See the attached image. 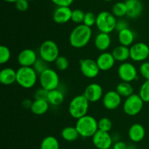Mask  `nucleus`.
Returning a JSON list of instances; mask_svg holds the SVG:
<instances>
[{
  "label": "nucleus",
  "mask_w": 149,
  "mask_h": 149,
  "mask_svg": "<svg viewBox=\"0 0 149 149\" xmlns=\"http://www.w3.org/2000/svg\"><path fill=\"white\" fill-rule=\"evenodd\" d=\"M92 37V28L81 23L76 26L70 33L69 43L73 48L79 49L88 45Z\"/></svg>",
  "instance_id": "obj_1"
},
{
  "label": "nucleus",
  "mask_w": 149,
  "mask_h": 149,
  "mask_svg": "<svg viewBox=\"0 0 149 149\" xmlns=\"http://www.w3.org/2000/svg\"><path fill=\"white\" fill-rule=\"evenodd\" d=\"M39 81V74L33 67H20L17 70L16 83L25 89H32Z\"/></svg>",
  "instance_id": "obj_2"
},
{
  "label": "nucleus",
  "mask_w": 149,
  "mask_h": 149,
  "mask_svg": "<svg viewBox=\"0 0 149 149\" xmlns=\"http://www.w3.org/2000/svg\"><path fill=\"white\" fill-rule=\"evenodd\" d=\"M75 127L82 137H92L98 130L97 120L93 115L87 114L77 120Z\"/></svg>",
  "instance_id": "obj_3"
},
{
  "label": "nucleus",
  "mask_w": 149,
  "mask_h": 149,
  "mask_svg": "<svg viewBox=\"0 0 149 149\" xmlns=\"http://www.w3.org/2000/svg\"><path fill=\"white\" fill-rule=\"evenodd\" d=\"M90 103L84 94L75 96L68 105V112L74 119H79L87 114Z\"/></svg>",
  "instance_id": "obj_4"
},
{
  "label": "nucleus",
  "mask_w": 149,
  "mask_h": 149,
  "mask_svg": "<svg viewBox=\"0 0 149 149\" xmlns=\"http://www.w3.org/2000/svg\"><path fill=\"white\" fill-rule=\"evenodd\" d=\"M117 19L109 11H102L97 15L95 26L100 32L111 34L116 29Z\"/></svg>",
  "instance_id": "obj_5"
},
{
  "label": "nucleus",
  "mask_w": 149,
  "mask_h": 149,
  "mask_svg": "<svg viewBox=\"0 0 149 149\" xmlns=\"http://www.w3.org/2000/svg\"><path fill=\"white\" fill-rule=\"evenodd\" d=\"M39 58L50 64L55 62L60 56V49L58 45L52 39H47L41 44L39 48Z\"/></svg>",
  "instance_id": "obj_6"
},
{
  "label": "nucleus",
  "mask_w": 149,
  "mask_h": 149,
  "mask_svg": "<svg viewBox=\"0 0 149 149\" xmlns=\"http://www.w3.org/2000/svg\"><path fill=\"white\" fill-rule=\"evenodd\" d=\"M39 82L41 87L49 91L59 88L60 77L55 70L49 67L39 74Z\"/></svg>",
  "instance_id": "obj_7"
},
{
  "label": "nucleus",
  "mask_w": 149,
  "mask_h": 149,
  "mask_svg": "<svg viewBox=\"0 0 149 149\" xmlns=\"http://www.w3.org/2000/svg\"><path fill=\"white\" fill-rule=\"evenodd\" d=\"M144 102L138 93L132 94L125 98L123 102V110L129 116H135L139 114L143 108Z\"/></svg>",
  "instance_id": "obj_8"
},
{
  "label": "nucleus",
  "mask_w": 149,
  "mask_h": 149,
  "mask_svg": "<svg viewBox=\"0 0 149 149\" xmlns=\"http://www.w3.org/2000/svg\"><path fill=\"white\" fill-rule=\"evenodd\" d=\"M117 73L122 81L132 83L138 79V72L136 67L129 61L121 63L118 67Z\"/></svg>",
  "instance_id": "obj_9"
},
{
  "label": "nucleus",
  "mask_w": 149,
  "mask_h": 149,
  "mask_svg": "<svg viewBox=\"0 0 149 149\" xmlns=\"http://www.w3.org/2000/svg\"><path fill=\"white\" fill-rule=\"evenodd\" d=\"M130 54L134 62H144L148 58L149 46L145 42H135L130 47Z\"/></svg>",
  "instance_id": "obj_10"
},
{
  "label": "nucleus",
  "mask_w": 149,
  "mask_h": 149,
  "mask_svg": "<svg viewBox=\"0 0 149 149\" xmlns=\"http://www.w3.org/2000/svg\"><path fill=\"white\" fill-rule=\"evenodd\" d=\"M79 66L81 74L87 78H95L98 75L100 72L96 60H93L92 58L81 59L79 61Z\"/></svg>",
  "instance_id": "obj_11"
},
{
  "label": "nucleus",
  "mask_w": 149,
  "mask_h": 149,
  "mask_svg": "<svg viewBox=\"0 0 149 149\" xmlns=\"http://www.w3.org/2000/svg\"><path fill=\"white\" fill-rule=\"evenodd\" d=\"M92 140L97 149H109L113 144V137L110 133L99 129L92 137Z\"/></svg>",
  "instance_id": "obj_12"
},
{
  "label": "nucleus",
  "mask_w": 149,
  "mask_h": 149,
  "mask_svg": "<svg viewBox=\"0 0 149 149\" xmlns=\"http://www.w3.org/2000/svg\"><path fill=\"white\" fill-rule=\"evenodd\" d=\"M122 97L116 92V90L108 91L104 93L102 99L103 105L106 110H114L122 104Z\"/></svg>",
  "instance_id": "obj_13"
},
{
  "label": "nucleus",
  "mask_w": 149,
  "mask_h": 149,
  "mask_svg": "<svg viewBox=\"0 0 149 149\" xmlns=\"http://www.w3.org/2000/svg\"><path fill=\"white\" fill-rule=\"evenodd\" d=\"M83 94L90 102H97L103 99L104 93L103 87L99 83H92L85 88Z\"/></svg>",
  "instance_id": "obj_14"
},
{
  "label": "nucleus",
  "mask_w": 149,
  "mask_h": 149,
  "mask_svg": "<svg viewBox=\"0 0 149 149\" xmlns=\"http://www.w3.org/2000/svg\"><path fill=\"white\" fill-rule=\"evenodd\" d=\"M38 56L36 51L31 48L23 49L17 55V62L20 67H33L37 61Z\"/></svg>",
  "instance_id": "obj_15"
},
{
  "label": "nucleus",
  "mask_w": 149,
  "mask_h": 149,
  "mask_svg": "<svg viewBox=\"0 0 149 149\" xmlns=\"http://www.w3.org/2000/svg\"><path fill=\"white\" fill-rule=\"evenodd\" d=\"M71 14L70 7H57L52 13V19L58 24H65L71 20Z\"/></svg>",
  "instance_id": "obj_16"
},
{
  "label": "nucleus",
  "mask_w": 149,
  "mask_h": 149,
  "mask_svg": "<svg viewBox=\"0 0 149 149\" xmlns=\"http://www.w3.org/2000/svg\"><path fill=\"white\" fill-rule=\"evenodd\" d=\"M114 57L112 55L111 53L107 52H102L97 57L96 59V62H97V65H98L99 69L100 71H109V70H111L115 65V62H116Z\"/></svg>",
  "instance_id": "obj_17"
},
{
  "label": "nucleus",
  "mask_w": 149,
  "mask_h": 149,
  "mask_svg": "<svg viewBox=\"0 0 149 149\" xmlns=\"http://www.w3.org/2000/svg\"><path fill=\"white\" fill-rule=\"evenodd\" d=\"M146 136V129L142 124L135 123L130 126L128 130V137L131 141L139 143L142 141Z\"/></svg>",
  "instance_id": "obj_18"
},
{
  "label": "nucleus",
  "mask_w": 149,
  "mask_h": 149,
  "mask_svg": "<svg viewBox=\"0 0 149 149\" xmlns=\"http://www.w3.org/2000/svg\"><path fill=\"white\" fill-rule=\"evenodd\" d=\"M94 45L96 49L101 52L107 51L111 45V37L110 34L99 32L94 39Z\"/></svg>",
  "instance_id": "obj_19"
},
{
  "label": "nucleus",
  "mask_w": 149,
  "mask_h": 149,
  "mask_svg": "<svg viewBox=\"0 0 149 149\" xmlns=\"http://www.w3.org/2000/svg\"><path fill=\"white\" fill-rule=\"evenodd\" d=\"M125 4L127 5V16L130 18L135 19L139 17L143 13V6L141 1L136 0H126Z\"/></svg>",
  "instance_id": "obj_20"
},
{
  "label": "nucleus",
  "mask_w": 149,
  "mask_h": 149,
  "mask_svg": "<svg viewBox=\"0 0 149 149\" xmlns=\"http://www.w3.org/2000/svg\"><path fill=\"white\" fill-rule=\"evenodd\" d=\"M17 70L12 67H4L0 72V82L4 86H10L16 82Z\"/></svg>",
  "instance_id": "obj_21"
},
{
  "label": "nucleus",
  "mask_w": 149,
  "mask_h": 149,
  "mask_svg": "<svg viewBox=\"0 0 149 149\" xmlns=\"http://www.w3.org/2000/svg\"><path fill=\"white\" fill-rule=\"evenodd\" d=\"M117 37L120 45L130 48L134 44L135 35L133 31L131 30L130 28H127L118 32Z\"/></svg>",
  "instance_id": "obj_22"
},
{
  "label": "nucleus",
  "mask_w": 149,
  "mask_h": 149,
  "mask_svg": "<svg viewBox=\"0 0 149 149\" xmlns=\"http://www.w3.org/2000/svg\"><path fill=\"white\" fill-rule=\"evenodd\" d=\"M111 53L114 57L115 60L121 63L127 61V60L130 58V48L122 45L115 47L112 51Z\"/></svg>",
  "instance_id": "obj_23"
},
{
  "label": "nucleus",
  "mask_w": 149,
  "mask_h": 149,
  "mask_svg": "<svg viewBox=\"0 0 149 149\" xmlns=\"http://www.w3.org/2000/svg\"><path fill=\"white\" fill-rule=\"evenodd\" d=\"M49 105H50L46 99H34L30 110L34 115H42L47 112Z\"/></svg>",
  "instance_id": "obj_24"
},
{
  "label": "nucleus",
  "mask_w": 149,
  "mask_h": 149,
  "mask_svg": "<svg viewBox=\"0 0 149 149\" xmlns=\"http://www.w3.org/2000/svg\"><path fill=\"white\" fill-rule=\"evenodd\" d=\"M65 99V95L64 93L59 89H54V90L49 91L48 92L47 99L49 105L52 106H59Z\"/></svg>",
  "instance_id": "obj_25"
},
{
  "label": "nucleus",
  "mask_w": 149,
  "mask_h": 149,
  "mask_svg": "<svg viewBox=\"0 0 149 149\" xmlns=\"http://www.w3.org/2000/svg\"><path fill=\"white\" fill-rule=\"evenodd\" d=\"M78 131L75 127L68 126L63 128L61 131V137L64 140L68 142H73L77 140L79 137Z\"/></svg>",
  "instance_id": "obj_26"
},
{
  "label": "nucleus",
  "mask_w": 149,
  "mask_h": 149,
  "mask_svg": "<svg viewBox=\"0 0 149 149\" xmlns=\"http://www.w3.org/2000/svg\"><path fill=\"white\" fill-rule=\"evenodd\" d=\"M116 91L122 97L127 98L134 93V88L131 83L122 81L116 86Z\"/></svg>",
  "instance_id": "obj_27"
},
{
  "label": "nucleus",
  "mask_w": 149,
  "mask_h": 149,
  "mask_svg": "<svg viewBox=\"0 0 149 149\" xmlns=\"http://www.w3.org/2000/svg\"><path fill=\"white\" fill-rule=\"evenodd\" d=\"M40 149H60L59 142L54 136H47L41 143Z\"/></svg>",
  "instance_id": "obj_28"
},
{
  "label": "nucleus",
  "mask_w": 149,
  "mask_h": 149,
  "mask_svg": "<svg viewBox=\"0 0 149 149\" xmlns=\"http://www.w3.org/2000/svg\"><path fill=\"white\" fill-rule=\"evenodd\" d=\"M127 5L125 2L118 1V2L115 3L112 7L111 13L116 18H122L124 16L127 15Z\"/></svg>",
  "instance_id": "obj_29"
},
{
  "label": "nucleus",
  "mask_w": 149,
  "mask_h": 149,
  "mask_svg": "<svg viewBox=\"0 0 149 149\" xmlns=\"http://www.w3.org/2000/svg\"><path fill=\"white\" fill-rule=\"evenodd\" d=\"M138 94L143 100L144 102L148 103L149 102V80H146L142 85L141 86L139 89Z\"/></svg>",
  "instance_id": "obj_30"
},
{
  "label": "nucleus",
  "mask_w": 149,
  "mask_h": 149,
  "mask_svg": "<svg viewBox=\"0 0 149 149\" xmlns=\"http://www.w3.org/2000/svg\"><path fill=\"white\" fill-rule=\"evenodd\" d=\"M97 124H98V129L104 131H109L111 130L113 124L112 121L110 118L107 117H103L100 118L99 121H97Z\"/></svg>",
  "instance_id": "obj_31"
},
{
  "label": "nucleus",
  "mask_w": 149,
  "mask_h": 149,
  "mask_svg": "<svg viewBox=\"0 0 149 149\" xmlns=\"http://www.w3.org/2000/svg\"><path fill=\"white\" fill-rule=\"evenodd\" d=\"M54 63L56 69L59 71H65L69 67V61L66 57L63 56H60Z\"/></svg>",
  "instance_id": "obj_32"
},
{
  "label": "nucleus",
  "mask_w": 149,
  "mask_h": 149,
  "mask_svg": "<svg viewBox=\"0 0 149 149\" xmlns=\"http://www.w3.org/2000/svg\"><path fill=\"white\" fill-rule=\"evenodd\" d=\"M11 58V51L6 45L0 47V64H4L8 62Z\"/></svg>",
  "instance_id": "obj_33"
},
{
  "label": "nucleus",
  "mask_w": 149,
  "mask_h": 149,
  "mask_svg": "<svg viewBox=\"0 0 149 149\" xmlns=\"http://www.w3.org/2000/svg\"><path fill=\"white\" fill-rule=\"evenodd\" d=\"M84 15L85 13L80 9H75L72 10V14H71V21L76 24H81L83 23L84 20Z\"/></svg>",
  "instance_id": "obj_34"
},
{
  "label": "nucleus",
  "mask_w": 149,
  "mask_h": 149,
  "mask_svg": "<svg viewBox=\"0 0 149 149\" xmlns=\"http://www.w3.org/2000/svg\"><path fill=\"white\" fill-rule=\"evenodd\" d=\"M48 64H48L47 61H45V60H43L41 58H38L37 61H36L34 65L33 66V68L34 69L35 71L38 73V74H39L42 72H43L45 71V70H46L47 69L49 68Z\"/></svg>",
  "instance_id": "obj_35"
},
{
  "label": "nucleus",
  "mask_w": 149,
  "mask_h": 149,
  "mask_svg": "<svg viewBox=\"0 0 149 149\" xmlns=\"http://www.w3.org/2000/svg\"><path fill=\"white\" fill-rule=\"evenodd\" d=\"M96 18H97V15H95L93 13H92V12H87V13H85L84 20H83V24L92 28L93 26L95 25Z\"/></svg>",
  "instance_id": "obj_36"
},
{
  "label": "nucleus",
  "mask_w": 149,
  "mask_h": 149,
  "mask_svg": "<svg viewBox=\"0 0 149 149\" xmlns=\"http://www.w3.org/2000/svg\"><path fill=\"white\" fill-rule=\"evenodd\" d=\"M139 72L141 75L145 80H149V61H146L141 63L139 67Z\"/></svg>",
  "instance_id": "obj_37"
},
{
  "label": "nucleus",
  "mask_w": 149,
  "mask_h": 149,
  "mask_svg": "<svg viewBox=\"0 0 149 149\" xmlns=\"http://www.w3.org/2000/svg\"><path fill=\"white\" fill-rule=\"evenodd\" d=\"M48 92L49 91L46 90L44 88L41 87L38 89L37 90L35 91L34 93V98L35 99H47Z\"/></svg>",
  "instance_id": "obj_38"
},
{
  "label": "nucleus",
  "mask_w": 149,
  "mask_h": 149,
  "mask_svg": "<svg viewBox=\"0 0 149 149\" xmlns=\"http://www.w3.org/2000/svg\"><path fill=\"white\" fill-rule=\"evenodd\" d=\"M15 4L16 9L20 12L26 11L29 7V1L28 0H18Z\"/></svg>",
  "instance_id": "obj_39"
},
{
  "label": "nucleus",
  "mask_w": 149,
  "mask_h": 149,
  "mask_svg": "<svg viewBox=\"0 0 149 149\" xmlns=\"http://www.w3.org/2000/svg\"><path fill=\"white\" fill-rule=\"evenodd\" d=\"M129 28V23L125 19L120 18L119 20H117V23L116 25V29L115 31H116L117 32H120V31L123 30V29H127Z\"/></svg>",
  "instance_id": "obj_40"
},
{
  "label": "nucleus",
  "mask_w": 149,
  "mask_h": 149,
  "mask_svg": "<svg viewBox=\"0 0 149 149\" xmlns=\"http://www.w3.org/2000/svg\"><path fill=\"white\" fill-rule=\"evenodd\" d=\"M57 7H70L74 2V0H51Z\"/></svg>",
  "instance_id": "obj_41"
},
{
  "label": "nucleus",
  "mask_w": 149,
  "mask_h": 149,
  "mask_svg": "<svg viewBox=\"0 0 149 149\" xmlns=\"http://www.w3.org/2000/svg\"><path fill=\"white\" fill-rule=\"evenodd\" d=\"M113 149H128V145L123 141H117L113 144Z\"/></svg>",
  "instance_id": "obj_42"
},
{
  "label": "nucleus",
  "mask_w": 149,
  "mask_h": 149,
  "mask_svg": "<svg viewBox=\"0 0 149 149\" xmlns=\"http://www.w3.org/2000/svg\"><path fill=\"white\" fill-rule=\"evenodd\" d=\"M32 103H33V101H31L29 99H23V102H22V105L24 108L26 109H31V107Z\"/></svg>",
  "instance_id": "obj_43"
},
{
  "label": "nucleus",
  "mask_w": 149,
  "mask_h": 149,
  "mask_svg": "<svg viewBox=\"0 0 149 149\" xmlns=\"http://www.w3.org/2000/svg\"><path fill=\"white\" fill-rule=\"evenodd\" d=\"M4 1L7 3H15L16 1H17L18 0H4Z\"/></svg>",
  "instance_id": "obj_44"
},
{
  "label": "nucleus",
  "mask_w": 149,
  "mask_h": 149,
  "mask_svg": "<svg viewBox=\"0 0 149 149\" xmlns=\"http://www.w3.org/2000/svg\"><path fill=\"white\" fill-rule=\"evenodd\" d=\"M103 1H112V0H103Z\"/></svg>",
  "instance_id": "obj_45"
},
{
  "label": "nucleus",
  "mask_w": 149,
  "mask_h": 149,
  "mask_svg": "<svg viewBox=\"0 0 149 149\" xmlns=\"http://www.w3.org/2000/svg\"><path fill=\"white\" fill-rule=\"evenodd\" d=\"M29 1H33V0H28Z\"/></svg>",
  "instance_id": "obj_46"
},
{
  "label": "nucleus",
  "mask_w": 149,
  "mask_h": 149,
  "mask_svg": "<svg viewBox=\"0 0 149 149\" xmlns=\"http://www.w3.org/2000/svg\"><path fill=\"white\" fill-rule=\"evenodd\" d=\"M148 61H149V56H148Z\"/></svg>",
  "instance_id": "obj_47"
},
{
  "label": "nucleus",
  "mask_w": 149,
  "mask_h": 149,
  "mask_svg": "<svg viewBox=\"0 0 149 149\" xmlns=\"http://www.w3.org/2000/svg\"><path fill=\"white\" fill-rule=\"evenodd\" d=\"M136 1H141V0H136Z\"/></svg>",
  "instance_id": "obj_48"
},
{
  "label": "nucleus",
  "mask_w": 149,
  "mask_h": 149,
  "mask_svg": "<svg viewBox=\"0 0 149 149\" xmlns=\"http://www.w3.org/2000/svg\"><path fill=\"white\" fill-rule=\"evenodd\" d=\"M109 149H113V148H109Z\"/></svg>",
  "instance_id": "obj_49"
},
{
  "label": "nucleus",
  "mask_w": 149,
  "mask_h": 149,
  "mask_svg": "<svg viewBox=\"0 0 149 149\" xmlns=\"http://www.w3.org/2000/svg\"><path fill=\"white\" fill-rule=\"evenodd\" d=\"M148 131H149V128H148Z\"/></svg>",
  "instance_id": "obj_50"
}]
</instances>
